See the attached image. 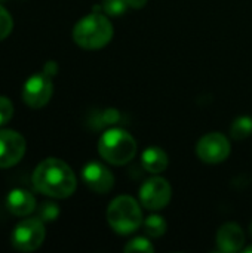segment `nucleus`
Returning a JSON list of instances; mask_svg holds the SVG:
<instances>
[{"label":"nucleus","mask_w":252,"mask_h":253,"mask_svg":"<svg viewBox=\"0 0 252 253\" xmlns=\"http://www.w3.org/2000/svg\"><path fill=\"white\" fill-rule=\"evenodd\" d=\"M34 188L49 197L67 199L77 187L76 175L71 168L59 159L43 160L33 173Z\"/></svg>","instance_id":"1"},{"label":"nucleus","mask_w":252,"mask_h":253,"mask_svg":"<svg viewBox=\"0 0 252 253\" xmlns=\"http://www.w3.org/2000/svg\"><path fill=\"white\" fill-rule=\"evenodd\" d=\"M113 37V25L110 19L101 13H89L83 16L73 28V40L83 49H101L110 43Z\"/></svg>","instance_id":"2"},{"label":"nucleus","mask_w":252,"mask_h":253,"mask_svg":"<svg viewBox=\"0 0 252 253\" xmlns=\"http://www.w3.org/2000/svg\"><path fill=\"white\" fill-rule=\"evenodd\" d=\"M100 156L114 166L129 163L137 154V141L125 129L113 127L105 130L98 141Z\"/></svg>","instance_id":"3"},{"label":"nucleus","mask_w":252,"mask_h":253,"mask_svg":"<svg viewBox=\"0 0 252 253\" xmlns=\"http://www.w3.org/2000/svg\"><path fill=\"white\" fill-rule=\"evenodd\" d=\"M107 222L120 236H128L143 225V212L135 199L119 196L107 208Z\"/></svg>","instance_id":"4"},{"label":"nucleus","mask_w":252,"mask_h":253,"mask_svg":"<svg viewBox=\"0 0 252 253\" xmlns=\"http://www.w3.org/2000/svg\"><path fill=\"white\" fill-rule=\"evenodd\" d=\"M45 236L43 221L39 218H27L15 227L12 233V245L19 252H33L42 246Z\"/></svg>","instance_id":"5"},{"label":"nucleus","mask_w":252,"mask_h":253,"mask_svg":"<svg viewBox=\"0 0 252 253\" xmlns=\"http://www.w3.org/2000/svg\"><path fill=\"white\" fill-rule=\"evenodd\" d=\"M172 188L165 178L153 176L140 188V202L149 211H160L171 202Z\"/></svg>","instance_id":"6"},{"label":"nucleus","mask_w":252,"mask_h":253,"mask_svg":"<svg viewBox=\"0 0 252 253\" xmlns=\"http://www.w3.org/2000/svg\"><path fill=\"white\" fill-rule=\"evenodd\" d=\"M196 154L203 163L208 165L221 163L230 154V142L220 132L208 133L199 139L196 145Z\"/></svg>","instance_id":"7"},{"label":"nucleus","mask_w":252,"mask_h":253,"mask_svg":"<svg viewBox=\"0 0 252 253\" xmlns=\"http://www.w3.org/2000/svg\"><path fill=\"white\" fill-rule=\"evenodd\" d=\"M53 93V84L46 73L31 76L22 89V99L31 108L45 107Z\"/></svg>","instance_id":"8"},{"label":"nucleus","mask_w":252,"mask_h":253,"mask_svg":"<svg viewBox=\"0 0 252 253\" xmlns=\"http://www.w3.org/2000/svg\"><path fill=\"white\" fill-rule=\"evenodd\" d=\"M25 154V139L21 133L1 129L0 130V169L12 168L21 162Z\"/></svg>","instance_id":"9"},{"label":"nucleus","mask_w":252,"mask_h":253,"mask_svg":"<svg viewBox=\"0 0 252 253\" xmlns=\"http://www.w3.org/2000/svg\"><path fill=\"white\" fill-rule=\"evenodd\" d=\"M82 178L86 187L97 194H105L111 191L114 187L113 173L98 162L88 163L82 170Z\"/></svg>","instance_id":"10"},{"label":"nucleus","mask_w":252,"mask_h":253,"mask_svg":"<svg viewBox=\"0 0 252 253\" xmlns=\"http://www.w3.org/2000/svg\"><path fill=\"white\" fill-rule=\"evenodd\" d=\"M217 245L221 252H239L245 245V234L238 224H224L217 233Z\"/></svg>","instance_id":"11"},{"label":"nucleus","mask_w":252,"mask_h":253,"mask_svg":"<svg viewBox=\"0 0 252 253\" xmlns=\"http://www.w3.org/2000/svg\"><path fill=\"white\" fill-rule=\"evenodd\" d=\"M6 208L16 216H27L36 209L34 196L22 188L12 190L6 197Z\"/></svg>","instance_id":"12"},{"label":"nucleus","mask_w":252,"mask_h":253,"mask_svg":"<svg viewBox=\"0 0 252 253\" xmlns=\"http://www.w3.org/2000/svg\"><path fill=\"white\" fill-rule=\"evenodd\" d=\"M141 163L144 166V169L150 173H162L168 165V154L159 148V147H149L144 150V153L141 154Z\"/></svg>","instance_id":"13"},{"label":"nucleus","mask_w":252,"mask_h":253,"mask_svg":"<svg viewBox=\"0 0 252 253\" xmlns=\"http://www.w3.org/2000/svg\"><path fill=\"white\" fill-rule=\"evenodd\" d=\"M144 227V233L149 237L157 239L162 237L166 233V222L160 215H150L146 218V221L143 222Z\"/></svg>","instance_id":"14"},{"label":"nucleus","mask_w":252,"mask_h":253,"mask_svg":"<svg viewBox=\"0 0 252 253\" xmlns=\"http://www.w3.org/2000/svg\"><path fill=\"white\" fill-rule=\"evenodd\" d=\"M230 135L236 141H242V139H247L248 136H251L252 117H248V116L238 117L230 127Z\"/></svg>","instance_id":"15"},{"label":"nucleus","mask_w":252,"mask_h":253,"mask_svg":"<svg viewBox=\"0 0 252 253\" xmlns=\"http://www.w3.org/2000/svg\"><path fill=\"white\" fill-rule=\"evenodd\" d=\"M59 216V208L58 205L52 202H45L37 208V218L43 222H52Z\"/></svg>","instance_id":"16"},{"label":"nucleus","mask_w":252,"mask_h":253,"mask_svg":"<svg viewBox=\"0 0 252 253\" xmlns=\"http://www.w3.org/2000/svg\"><path fill=\"white\" fill-rule=\"evenodd\" d=\"M125 252H143V253H151L154 252V248L151 245V242L146 237H135L131 242L126 243L125 246Z\"/></svg>","instance_id":"17"},{"label":"nucleus","mask_w":252,"mask_h":253,"mask_svg":"<svg viewBox=\"0 0 252 253\" xmlns=\"http://www.w3.org/2000/svg\"><path fill=\"white\" fill-rule=\"evenodd\" d=\"M128 7L129 6H128L126 0H104V3H102V9L111 16L122 15Z\"/></svg>","instance_id":"18"},{"label":"nucleus","mask_w":252,"mask_h":253,"mask_svg":"<svg viewBox=\"0 0 252 253\" xmlns=\"http://www.w3.org/2000/svg\"><path fill=\"white\" fill-rule=\"evenodd\" d=\"M12 27H13V21L10 13L0 4V42L10 34Z\"/></svg>","instance_id":"19"},{"label":"nucleus","mask_w":252,"mask_h":253,"mask_svg":"<svg viewBox=\"0 0 252 253\" xmlns=\"http://www.w3.org/2000/svg\"><path fill=\"white\" fill-rule=\"evenodd\" d=\"M13 114V105L6 96H0V126L6 125Z\"/></svg>","instance_id":"20"},{"label":"nucleus","mask_w":252,"mask_h":253,"mask_svg":"<svg viewBox=\"0 0 252 253\" xmlns=\"http://www.w3.org/2000/svg\"><path fill=\"white\" fill-rule=\"evenodd\" d=\"M45 73H46L49 77L55 76V73H56V64H55V62H48L46 67H45Z\"/></svg>","instance_id":"21"},{"label":"nucleus","mask_w":252,"mask_h":253,"mask_svg":"<svg viewBox=\"0 0 252 253\" xmlns=\"http://www.w3.org/2000/svg\"><path fill=\"white\" fill-rule=\"evenodd\" d=\"M128 1V6L129 7H134V9H140L143 6H146L147 0H126Z\"/></svg>","instance_id":"22"},{"label":"nucleus","mask_w":252,"mask_h":253,"mask_svg":"<svg viewBox=\"0 0 252 253\" xmlns=\"http://www.w3.org/2000/svg\"><path fill=\"white\" fill-rule=\"evenodd\" d=\"M245 253H252V246H250V248H247L245 251H244Z\"/></svg>","instance_id":"23"},{"label":"nucleus","mask_w":252,"mask_h":253,"mask_svg":"<svg viewBox=\"0 0 252 253\" xmlns=\"http://www.w3.org/2000/svg\"><path fill=\"white\" fill-rule=\"evenodd\" d=\"M250 234L252 236V222H251V225H250Z\"/></svg>","instance_id":"24"},{"label":"nucleus","mask_w":252,"mask_h":253,"mask_svg":"<svg viewBox=\"0 0 252 253\" xmlns=\"http://www.w3.org/2000/svg\"><path fill=\"white\" fill-rule=\"evenodd\" d=\"M0 1H3V0H0Z\"/></svg>","instance_id":"25"}]
</instances>
